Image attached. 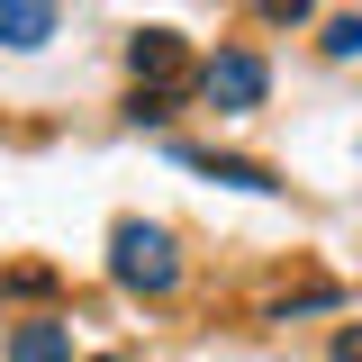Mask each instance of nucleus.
I'll return each mask as SVG.
<instances>
[{
  "instance_id": "nucleus-1",
  "label": "nucleus",
  "mask_w": 362,
  "mask_h": 362,
  "mask_svg": "<svg viewBox=\"0 0 362 362\" xmlns=\"http://www.w3.org/2000/svg\"><path fill=\"white\" fill-rule=\"evenodd\" d=\"M109 272H118V290H145V299H163V290L181 281V254H173V235H163V226L127 218L118 235H109Z\"/></svg>"
},
{
  "instance_id": "nucleus-2",
  "label": "nucleus",
  "mask_w": 362,
  "mask_h": 362,
  "mask_svg": "<svg viewBox=\"0 0 362 362\" xmlns=\"http://www.w3.org/2000/svg\"><path fill=\"white\" fill-rule=\"evenodd\" d=\"M263 90H272V73H263V54H209L199 64V100H218V109H263Z\"/></svg>"
},
{
  "instance_id": "nucleus-3",
  "label": "nucleus",
  "mask_w": 362,
  "mask_h": 362,
  "mask_svg": "<svg viewBox=\"0 0 362 362\" xmlns=\"http://www.w3.org/2000/svg\"><path fill=\"white\" fill-rule=\"evenodd\" d=\"M127 64H136V82H145V90H163V100L190 82V45H181L173 28H145V37L127 45Z\"/></svg>"
},
{
  "instance_id": "nucleus-4",
  "label": "nucleus",
  "mask_w": 362,
  "mask_h": 362,
  "mask_svg": "<svg viewBox=\"0 0 362 362\" xmlns=\"http://www.w3.org/2000/svg\"><path fill=\"white\" fill-rule=\"evenodd\" d=\"M45 37H54V0H0V45L37 54Z\"/></svg>"
},
{
  "instance_id": "nucleus-5",
  "label": "nucleus",
  "mask_w": 362,
  "mask_h": 362,
  "mask_svg": "<svg viewBox=\"0 0 362 362\" xmlns=\"http://www.w3.org/2000/svg\"><path fill=\"white\" fill-rule=\"evenodd\" d=\"M9 362H73V326H54V317L18 326V335H9Z\"/></svg>"
},
{
  "instance_id": "nucleus-6",
  "label": "nucleus",
  "mask_w": 362,
  "mask_h": 362,
  "mask_svg": "<svg viewBox=\"0 0 362 362\" xmlns=\"http://www.w3.org/2000/svg\"><path fill=\"white\" fill-rule=\"evenodd\" d=\"M181 163L209 173V181H235V190H281V181H272L263 163H245V154H190V145H181Z\"/></svg>"
},
{
  "instance_id": "nucleus-7",
  "label": "nucleus",
  "mask_w": 362,
  "mask_h": 362,
  "mask_svg": "<svg viewBox=\"0 0 362 362\" xmlns=\"http://www.w3.org/2000/svg\"><path fill=\"white\" fill-rule=\"evenodd\" d=\"M326 54H344V64H354V54H362V18H335V28H326Z\"/></svg>"
},
{
  "instance_id": "nucleus-8",
  "label": "nucleus",
  "mask_w": 362,
  "mask_h": 362,
  "mask_svg": "<svg viewBox=\"0 0 362 362\" xmlns=\"http://www.w3.org/2000/svg\"><path fill=\"white\" fill-rule=\"evenodd\" d=\"M254 9H263V18H272V28H299V18H308V9H317V0H254Z\"/></svg>"
},
{
  "instance_id": "nucleus-9",
  "label": "nucleus",
  "mask_w": 362,
  "mask_h": 362,
  "mask_svg": "<svg viewBox=\"0 0 362 362\" xmlns=\"http://www.w3.org/2000/svg\"><path fill=\"white\" fill-rule=\"evenodd\" d=\"M335 362H362V326H344V335H335Z\"/></svg>"
},
{
  "instance_id": "nucleus-10",
  "label": "nucleus",
  "mask_w": 362,
  "mask_h": 362,
  "mask_svg": "<svg viewBox=\"0 0 362 362\" xmlns=\"http://www.w3.org/2000/svg\"><path fill=\"white\" fill-rule=\"evenodd\" d=\"M100 362H109V354H100Z\"/></svg>"
}]
</instances>
